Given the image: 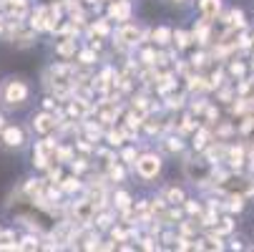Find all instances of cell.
<instances>
[{
    "mask_svg": "<svg viewBox=\"0 0 254 252\" xmlns=\"http://www.w3.org/2000/svg\"><path fill=\"white\" fill-rule=\"evenodd\" d=\"M28 93H30V88H28V84L23 79L10 76V79H5L3 84H0V103L10 106V109L23 106L28 101Z\"/></svg>",
    "mask_w": 254,
    "mask_h": 252,
    "instance_id": "1",
    "label": "cell"
},
{
    "mask_svg": "<svg viewBox=\"0 0 254 252\" xmlns=\"http://www.w3.org/2000/svg\"><path fill=\"white\" fill-rule=\"evenodd\" d=\"M161 157L156 154V152H146V154H141L138 159H136V174L143 179V182H151V179H156L159 174H161Z\"/></svg>",
    "mask_w": 254,
    "mask_h": 252,
    "instance_id": "2",
    "label": "cell"
},
{
    "mask_svg": "<svg viewBox=\"0 0 254 252\" xmlns=\"http://www.w3.org/2000/svg\"><path fill=\"white\" fill-rule=\"evenodd\" d=\"M211 171H214V164H209L204 157L201 159H187L184 162V174H187L189 182H194V184L211 182Z\"/></svg>",
    "mask_w": 254,
    "mask_h": 252,
    "instance_id": "3",
    "label": "cell"
},
{
    "mask_svg": "<svg viewBox=\"0 0 254 252\" xmlns=\"http://www.w3.org/2000/svg\"><path fill=\"white\" fill-rule=\"evenodd\" d=\"M116 41H119L121 46L131 48V46H138V43L143 41V33H141V28L133 25V23H121L119 30H116Z\"/></svg>",
    "mask_w": 254,
    "mask_h": 252,
    "instance_id": "4",
    "label": "cell"
},
{
    "mask_svg": "<svg viewBox=\"0 0 254 252\" xmlns=\"http://www.w3.org/2000/svg\"><path fill=\"white\" fill-rule=\"evenodd\" d=\"M224 162H227V167L234 169V171L244 169L247 162H249V147H244V144H229L227 159H224Z\"/></svg>",
    "mask_w": 254,
    "mask_h": 252,
    "instance_id": "5",
    "label": "cell"
},
{
    "mask_svg": "<svg viewBox=\"0 0 254 252\" xmlns=\"http://www.w3.org/2000/svg\"><path fill=\"white\" fill-rule=\"evenodd\" d=\"M96 212H98V207L86 197V199H78L76 204H73V220L81 225V227H88L91 222H93V217H96Z\"/></svg>",
    "mask_w": 254,
    "mask_h": 252,
    "instance_id": "6",
    "label": "cell"
},
{
    "mask_svg": "<svg viewBox=\"0 0 254 252\" xmlns=\"http://www.w3.org/2000/svg\"><path fill=\"white\" fill-rule=\"evenodd\" d=\"M58 124L61 121H56V111H48V109H43L41 114L33 116V129H35V134H41V136H48L51 131H56Z\"/></svg>",
    "mask_w": 254,
    "mask_h": 252,
    "instance_id": "7",
    "label": "cell"
},
{
    "mask_svg": "<svg viewBox=\"0 0 254 252\" xmlns=\"http://www.w3.org/2000/svg\"><path fill=\"white\" fill-rule=\"evenodd\" d=\"M133 13L131 0H111L108 3V20H116V23H128Z\"/></svg>",
    "mask_w": 254,
    "mask_h": 252,
    "instance_id": "8",
    "label": "cell"
},
{
    "mask_svg": "<svg viewBox=\"0 0 254 252\" xmlns=\"http://www.w3.org/2000/svg\"><path fill=\"white\" fill-rule=\"evenodd\" d=\"M0 141H3V147H5V149H20L23 144H25V134H23L20 126L8 124L3 131H0Z\"/></svg>",
    "mask_w": 254,
    "mask_h": 252,
    "instance_id": "9",
    "label": "cell"
},
{
    "mask_svg": "<svg viewBox=\"0 0 254 252\" xmlns=\"http://www.w3.org/2000/svg\"><path fill=\"white\" fill-rule=\"evenodd\" d=\"M219 20L224 23V28H237V30H244V28H247V15H244L242 8L227 10L224 15H219Z\"/></svg>",
    "mask_w": 254,
    "mask_h": 252,
    "instance_id": "10",
    "label": "cell"
},
{
    "mask_svg": "<svg viewBox=\"0 0 254 252\" xmlns=\"http://www.w3.org/2000/svg\"><path fill=\"white\" fill-rule=\"evenodd\" d=\"M199 13L204 20H219L222 15V0H199Z\"/></svg>",
    "mask_w": 254,
    "mask_h": 252,
    "instance_id": "11",
    "label": "cell"
},
{
    "mask_svg": "<svg viewBox=\"0 0 254 252\" xmlns=\"http://www.w3.org/2000/svg\"><path fill=\"white\" fill-rule=\"evenodd\" d=\"M227 74H229V79L242 81L244 76H249V63L242 61V58H229L227 61Z\"/></svg>",
    "mask_w": 254,
    "mask_h": 252,
    "instance_id": "12",
    "label": "cell"
},
{
    "mask_svg": "<svg viewBox=\"0 0 254 252\" xmlns=\"http://www.w3.org/2000/svg\"><path fill=\"white\" fill-rule=\"evenodd\" d=\"M211 141H214V129L211 126H199L194 131V152H204Z\"/></svg>",
    "mask_w": 254,
    "mask_h": 252,
    "instance_id": "13",
    "label": "cell"
},
{
    "mask_svg": "<svg viewBox=\"0 0 254 252\" xmlns=\"http://www.w3.org/2000/svg\"><path fill=\"white\" fill-rule=\"evenodd\" d=\"M56 53H58L63 61L76 58V53H78V48H76V35H65V38L56 46Z\"/></svg>",
    "mask_w": 254,
    "mask_h": 252,
    "instance_id": "14",
    "label": "cell"
},
{
    "mask_svg": "<svg viewBox=\"0 0 254 252\" xmlns=\"http://www.w3.org/2000/svg\"><path fill=\"white\" fill-rule=\"evenodd\" d=\"M244 207H247L244 194H227V199L222 202V212H229V214H239L244 212Z\"/></svg>",
    "mask_w": 254,
    "mask_h": 252,
    "instance_id": "15",
    "label": "cell"
},
{
    "mask_svg": "<svg viewBox=\"0 0 254 252\" xmlns=\"http://www.w3.org/2000/svg\"><path fill=\"white\" fill-rule=\"evenodd\" d=\"M161 149H164L166 154H181V152H184V139H181V134L164 136V141H161Z\"/></svg>",
    "mask_w": 254,
    "mask_h": 252,
    "instance_id": "16",
    "label": "cell"
},
{
    "mask_svg": "<svg viewBox=\"0 0 254 252\" xmlns=\"http://www.w3.org/2000/svg\"><path fill=\"white\" fill-rule=\"evenodd\" d=\"M164 199L169 202V204H176V207H184V202H187V194H184V189H179V187H174V184H169V187H164Z\"/></svg>",
    "mask_w": 254,
    "mask_h": 252,
    "instance_id": "17",
    "label": "cell"
},
{
    "mask_svg": "<svg viewBox=\"0 0 254 252\" xmlns=\"http://www.w3.org/2000/svg\"><path fill=\"white\" fill-rule=\"evenodd\" d=\"M151 38H154V43H156V46L166 48L169 43H174V30H171L169 25H159V28L151 33Z\"/></svg>",
    "mask_w": 254,
    "mask_h": 252,
    "instance_id": "18",
    "label": "cell"
},
{
    "mask_svg": "<svg viewBox=\"0 0 254 252\" xmlns=\"http://www.w3.org/2000/svg\"><path fill=\"white\" fill-rule=\"evenodd\" d=\"M211 232H216L219 237H229V235L234 232V220H232V214L227 212L224 217H219V220H216V225L211 227Z\"/></svg>",
    "mask_w": 254,
    "mask_h": 252,
    "instance_id": "19",
    "label": "cell"
},
{
    "mask_svg": "<svg viewBox=\"0 0 254 252\" xmlns=\"http://www.w3.org/2000/svg\"><path fill=\"white\" fill-rule=\"evenodd\" d=\"M234 134H237V126L229 124V121H216V124H214V139L227 141V139H232Z\"/></svg>",
    "mask_w": 254,
    "mask_h": 252,
    "instance_id": "20",
    "label": "cell"
},
{
    "mask_svg": "<svg viewBox=\"0 0 254 252\" xmlns=\"http://www.w3.org/2000/svg\"><path fill=\"white\" fill-rule=\"evenodd\" d=\"M58 187L63 189V194H76L78 189H83V184H81L78 174H73V176H65V179H61V182H58Z\"/></svg>",
    "mask_w": 254,
    "mask_h": 252,
    "instance_id": "21",
    "label": "cell"
},
{
    "mask_svg": "<svg viewBox=\"0 0 254 252\" xmlns=\"http://www.w3.org/2000/svg\"><path fill=\"white\" fill-rule=\"evenodd\" d=\"M237 93H239L242 98H249V101H254V74H252V76H244V79L239 81V86H237Z\"/></svg>",
    "mask_w": 254,
    "mask_h": 252,
    "instance_id": "22",
    "label": "cell"
},
{
    "mask_svg": "<svg viewBox=\"0 0 254 252\" xmlns=\"http://www.w3.org/2000/svg\"><path fill=\"white\" fill-rule=\"evenodd\" d=\"M114 207H116L119 212H124V209H131V207H133V199H131V194H128V192H124V189L114 192Z\"/></svg>",
    "mask_w": 254,
    "mask_h": 252,
    "instance_id": "23",
    "label": "cell"
},
{
    "mask_svg": "<svg viewBox=\"0 0 254 252\" xmlns=\"http://www.w3.org/2000/svg\"><path fill=\"white\" fill-rule=\"evenodd\" d=\"M199 126H201V124H199V119H196L194 114H187L184 119L179 121V134L184 136V134H189V131H196Z\"/></svg>",
    "mask_w": 254,
    "mask_h": 252,
    "instance_id": "24",
    "label": "cell"
},
{
    "mask_svg": "<svg viewBox=\"0 0 254 252\" xmlns=\"http://www.w3.org/2000/svg\"><path fill=\"white\" fill-rule=\"evenodd\" d=\"M93 222H96L98 230H108V227H111V222H114V214L106 212V209H98L96 217H93Z\"/></svg>",
    "mask_w": 254,
    "mask_h": 252,
    "instance_id": "25",
    "label": "cell"
},
{
    "mask_svg": "<svg viewBox=\"0 0 254 252\" xmlns=\"http://www.w3.org/2000/svg\"><path fill=\"white\" fill-rule=\"evenodd\" d=\"M194 41V33H184V30H174V43L176 48H189Z\"/></svg>",
    "mask_w": 254,
    "mask_h": 252,
    "instance_id": "26",
    "label": "cell"
},
{
    "mask_svg": "<svg viewBox=\"0 0 254 252\" xmlns=\"http://www.w3.org/2000/svg\"><path fill=\"white\" fill-rule=\"evenodd\" d=\"M201 225H196L194 220H184V222H179V235H187V237H194L196 240V230Z\"/></svg>",
    "mask_w": 254,
    "mask_h": 252,
    "instance_id": "27",
    "label": "cell"
},
{
    "mask_svg": "<svg viewBox=\"0 0 254 252\" xmlns=\"http://www.w3.org/2000/svg\"><path fill=\"white\" fill-rule=\"evenodd\" d=\"M124 176H126L124 167L116 164V162H111V167H108V179H111V182H124Z\"/></svg>",
    "mask_w": 254,
    "mask_h": 252,
    "instance_id": "28",
    "label": "cell"
},
{
    "mask_svg": "<svg viewBox=\"0 0 254 252\" xmlns=\"http://www.w3.org/2000/svg\"><path fill=\"white\" fill-rule=\"evenodd\" d=\"M91 30H93V33L98 35V38H106V35L111 33V28H108V18H101V20H96Z\"/></svg>",
    "mask_w": 254,
    "mask_h": 252,
    "instance_id": "29",
    "label": "cell"
},
{
    "mask_svg": "<svg viewBox=\"0 0 254 252\" xmlns=\"http://www.w3.org/2000/svg\"><path fill=\"white\" fill-rule=\"evenodd\" d=\"M76 157H73V149H68V147H58L56 149V162H63V164H70Z\"/></svg>",
    "mask_w": 254,
    "mask_h": 252,
    "instance_id": "30",
    "label": "cell"
},
{
    "mask_svg": "<svg viewBox=\"0 0 254 252\" xmlns=\"http://www.w3.org/2000/svg\"><path fill=\"white\" fill-rule=\"evenodd\" d=\"M204 121L209 124V126H214L216 121H219V109L209 101V106H206V111H204Z\"/></svg>",
    "mask_w": 254,
    "mask_h": 252,
    "instance_id": "31",
    "label": "cell"
},
{
    "mask_svg": "<svg viewBox=\"0 0 254 252\" xmlns=\"http://www.w3.org/2000/svg\"><path fill=\"white\" fill-rule=\"evenodd\" d=\"M156 56H159V53H156L154 48H143V51H141V63L151 68V66H156Z\"/></svg>",
    "mask_w": 254,
    "mask_h": 252,
    "instance_id": "32",
    "label": "cell"
},
{
    "mask_svg": "<svg viewBox=\"0 0 254 252\" xmlns=\"http://www.w3.org/2000/svg\"><path fill=\"white\" fill-rule=\"evenodd\" d=\"M106 139H108V144H111V147H121L124 144V139H126V134L124 131H106Z\"/></svg>",
    "mask_w": 254,
    "mask_h": 252,
    "instance_id": "33",
    "label": "cell"
},
{
    "mask_svg": "<svg viewBox=\"0 0 254 252\" xmlns=\"http://www.w3.org/2000/svg\"><path fill=\"white\" fill-rule=\"evenodd\" d=\"M209 86H211V88H222V86H224V71H222V68H216L214 74L209 76Z\"/></svg>",
    "mask_w": 254,
    "mask_h": 252,
    "instance_id": "34",
    "label": "cell"
},
{
    "mask_svg": "<svg viewBox=\"0 0 254 252\" xmlns=\"http://www.w3.org/2000/svg\"><path fill=\"white\" fill-rule=\"evenodd\" d=\"M18 247L20 250H38L41 245H38V237H33V235H25L20 242H18Z\"/></svg>",
    "mask_w": 254,
    "mask_h": 252,
    "instance_id": "35",
    "label": "cell"
},
{
    "mask_svg": "<svg viewBox=\"0 0 254 252\" xmlns=\"http://www.w3.org/2000/svg\"><path fill=\"white\" fill-rule=\"evenodd\" d=\"M184 209L191 214V217H201V212H204V209H201V204H199V202H194V199H187V202H184Z\"/></svg>",
    "mask_w": 254,
    "mask_h": 252,
    "instance_id": "36",
    "label": "cell"
},
{
    "mask_svg": "<svg viewBox=\"0 0 254 252\" xmlns=\"http://www.w3.org/2000/svg\"><path fill=\"white\" fill-rule=\"evenodd\" d=\"M78 61H81L83 66H91V63L96 61V48H86V51H81V53H78Z\"/></svg>",
    "mask_w": 254,
    "mask_h": 252,
    "instance_id": "37",
    "label": "cell"
},
{
    "mask_svg": "<svg viewBox=\"0 0 254 252\" xmlns=\"http://www.w3.org/2000/svg\"><path fill=\"white\" fill-rule=\"evenodd\" d=\"M136 159H138V157H136V149H133V147H126V149L121 152V162H124V164H136Z\"/></svg>",
    "mask_w": 254,
    "mask_h": 252,
    "instance_id": "38",
    "label": "cell"
},
{
    "mask_svg": "<svg viewBox=\"0 0 254 252\" xmlns=\"http://www.w3.org/2000/svg\"><path fill=\"white\" fill-rule=\"evenodd\" d=\"M70 167H73V174H83V171H88V159H73L70 162Z\"/></svg>",
    "mask_w": 254,
    "mask_h": 252,
    "instance_id": "39",
    "label": "cell"
},
{
    "mask_svg": "<svg viewBox=\"0 0 254 252\" xmlns=\"http://www.w3.org/2000/svg\"><path fill=\"white\" fill-rule=\"evenodd\" d=\"M206 106H209V101H206V98H199V103L194 101V103H191V114H194V116H204Z\"/></svg>",
    "mask_w": 254,
    "mask_h": 252,
    "instance_id": "40",
    "label": "cell"
},
{
    "mask_svg": "<svg viewBox=\"0 0 254 252\" xmlns=\"http://www.w3.org/2000/svg\"><path fill=\"white\" fill-rule=\"evenodd\" d=\"M181 106H184V96H169L166 98V109H181Z\"/></svg>",
    "mask_w": 254,
    "mask_h": 252,
    "instance_id": "41",
    "label": "cell"
},
{
    "mask_svg": "<svg viewBox=\"0 0 254 252\" xmlns=\"http://www.w3.org/2000/svg\"><path fill=\"white\" fill-rule=\"evenodd\" d=\"M138 242H141V247H143V250H156V247H159L154 237H141Z\"/></svg>",
    "mask_w": 254,
    "mask_h": 252,
    "instance_id": "42",
    "label": "cell"
},
{
    "mask_svg": "<svg viewBox=\"0 0 254 252\" xmlns=\"http://www.w3.org/2000/svg\"><path fill=\"white\" fill-rule=\"evenodd\" d=\"M48 179H51V182H61V169L48 167Z\"/></svg>",
    "mask_w": 254,
    "mask_h": 252,
    "instance_id": "43",
    "label": "cell"
},
{
    "mask_svg": "<svg viewBox=\"0 0 254 252\" xmlns=\"http://www.w3.org/2000/svg\"><path fill=\"white\" fill-rule=\"evenodd\" d=\"M43 109L53 111V109H56V101H53V98H46V101H43Z\"/></svg>",
    "mask_w": 254,
    "mask_h": 252,
    "instance_id": "44",
    "label": "cell"
},
{
    "mask_svg": "<svg viewBox=\"0 0 254 252\" xmlns=\"http://www.w3.org/2000/svg\"><path fill=\"white\" fill-rule=\"evenodd\" d=\"M229 247H232V250H242L244 245H242V242H239L237 237H232V240H229Z\"/></svg>",
    "mask_w": 254,
    "mask_h": 252,
    "instance_id": "45",
    "label": "cell"
},
{
    "mask_svg": "<svg viewBox=\"0 0 254 252\" xmlns=\"http://www.w3.org/2000/svg\"><path fill=\"white\" fill-rule=\"evenodd\" d=\"M249 71L254 74V51H252V56H249Z\"/></svg>",
    "mask_w": 254,
    "mask_h": 252,
    "instance_id": "46",
    "label": "cell"
},
{
    "mask_svg": "<svg viewBox=\"0 0 254 252\" xmlns=\"http://www.w3.org/2000/svg\"><path fill=\"white\" fill-rule=\"evenodd\" d=\"M5 126H8V124H5V119H3V116H0V131H3Z\"/></svg>",
    "mask_w": 254,
    "mask_h": 252,
    "instance_id": "47",
    "label": "cell"
},
{
    "mask_svg": "<svg viewBox=\"0 0 254 252\" xmlns=\"http://www.w3.org/2000/svg\"><path fill=\"white\" fill-rule=\"evenodd\" d=\"M171 3H184V0H171Z\"/></svg>",
    "mask_w": 254,
    "mask_h": 252,
    "instance_id": "48",
    "label": "cell"
},
{
    "mask_svg": "<svg viewBox=\"0 0 254 252\" xmlns=\"http://www.w3.org/2000/svg\"><path fill=\"white\" fill-rule=\"evenodd\" d=\"M252 41H254V30H252Z\"/></svg>",
    "mask_w": 254,
    "mask_h": 252,
    "instance_id": "49",
    "label": "cell"
},
{
    "mask_svg": "<svg viewBox=\"0 0 254 252\" xmlns=\"http://www.w3.org/2000/svg\"><path fill=\"white\" fill-rule=\"evenodd\" d=\"M252 114H254V106H252Z\"/></svg>",
    "mask_w": 254,
    "mask_h": 252,
    "instance_id": "50",
    "label": "cell"
}]
</instances>
